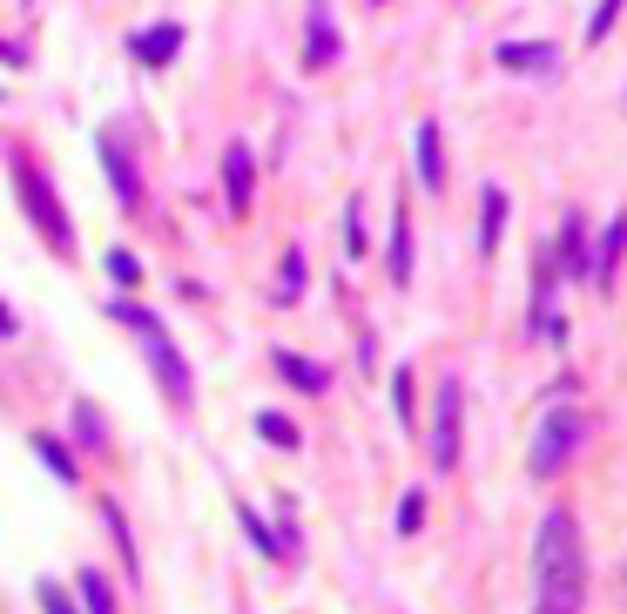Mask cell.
<instances>
[{
  "label": "cell",
  "instance_id": "4316f807",
  "mask_svg": "<svg viewBox=\"0 0 627 614\" xmlns=\"http://www.w3.org/2000/svg\"><path fill=\"white\" fill-rule=\"evenodd\" d=\"M614 14H620V0H601V14L587 21V48H601L607 34H614Z\"/></svg>",
  "mask_w": 627,
  "mask_h": 614
},
{
  "label": "cell",
  "instance_id": "e0dca14e",
  "mask_svg": "<svg viewBox=\"0 0 627 614\" xmlns=\"http://www.w3.org/2000/svg\"><path fill=\"white\" fill-rule=\"evenodd\" d=\"M499 229H506V189L486 182V189H480V250H486V257L499 250Z\"/></svg>",
  "mask_w": 627,
  "mask_h": 614
},
{
  "label": "cell",
  "instance_id": "484cf974",
  "mask_svg": "<svg viewBox=\"0 0 627 614\" xmlns=\"http://www.w3.org/2000/svg\"><path fill=\"white\" fill-rule=\"evenodd\" d=\"M344 244H351V257H365V244H371V237H365V203H358V197H351V210H344Z\"/></svg>",
  "mask_w": 627,
  "mask_h": 614
},
{
  "label": "cell",
  "instance_id": "4fadbf2b",
  "mask_svg": "<svg viewBox=\"0 0 627 614\" xmlns=\"http://www.w3.org/2000/svg\"><path fill=\"white\" fill-rule=\"evenodd\" d=\"M270 365H277L297 392H310V399H324V392H331V371H324V365H310V358H297V352H270Z\"/></svg>",
  "mask_w": 627,
  "mask_h": 614
},
{
  "label": "cell",
  "instance_id": "277c9868",
  "mask_svg": "<svg viewBox=\"0 0 627 614\" xmlns=\"http://www.w3.org/2000/svg\"><path fill=\"white\" fill-rule=\"evenodd\" d=\"M14 189H21V210H27V223H34V237H42L48 250H74V229H68V210H61V197L48 189V176L34 169L27 156H14Z\"/></svg>",
  "mask_w": 627,
  "mask_h": 614
},
{
  "label": "cell",
  "instance_id": "44dd1931",
  "mask_svg": "<svg viewBox=\"0 0 627 614\" xmlns=\"http://www.w3.org/2000/svg\"><path fill=\"white\" fill-rule=\"evenodd\" d=\"M257 433H263L270 446H277V452H297V446H304V433L291 426V418H284V412H257Z\"/></svg>",
  "mask_w": 627,
  "mask_h": 614
},
{
  "label": "cell",
  "instance_id": "ac0fdd59",
  "mask_svg": "<svg viewBox=\"0 0 627 614\" xmlns=\"http://www.w3.org/2000/svg\"><path fill=\"white\" fill-rule=\"evenodd\" d=\"M74 594H82V614H122V607H115V588H108L102 567H82V574H74Z\"/></svg>",
  "mask_w": 627,
  "mask_h": 614
},
{
  "label": "cell",
  "instance_id": "d4e9b609",
  "mask_svg": "<svg viewBox=\"0 0 627 614\" xmlns=\"http://www.w3.org/2000/svg\"><path fill=\"white\" fill-rule=\"evenodd\" d=\"M418 527H425V486H412L405 500H399V533H405V541H412Z\"/></svg>",
  "mask_w": 627,
  "mask_h": 614
},
{
  "label": "cell",
  "instance_id": "7402d4cb",
  "mask_svg": "<svg viewBox=\"0 0 627 614\" xmlns=\"http://www.w3.org/2000/svg\"><path fill=\"white\" fill-rule=\"evenodd\" d=\"M412 399H418V371L399 365L391 371V412H399V426H412Z\"/></svg>",
  "mask_w": 627,
  "mask_h": 614
},
{
  "label": "cell",
  "instance_id": "83f0119b",
  "mask_svg": "<svg viewBox=\"0 0 627 614\" xmlns=\"http://www.w3.org/2000/svg\"><path fill=\"white\" fill-rule=\"evenodd\" d=\"M42 614H82V607H74V594H68V588L42 581Z\"/></svg>",
  "mask_w": 627,
  "mask_h": 614
},
{
  "label": "cell",
  "instance_id": "52a82bcc",
  "mask_svg": "<svg viewBox=\"0 0 627 614\" xmlns=\"http://www.w3.org/2000/svg\"><path fill=\"white\" fill-rule=\"evenodd\" d=\"M554 263H560V278H587V271H594V257H587V216H567L560 223V250H554Z\"/></svg>",
  "mask_w": 627,
  "mask_h": 614
},
{
  "label": "cell",
  "instance_id": "7c38bea8",
  "mask_svg": "<svg viewBox=\"0 0 627 614\" xmlns=\"http://www.w3.org/2000/svg\"><path fill=\"white\" fill-rule=\"evenodd\" d=\"M129 48H135V61H142V68H163V61L182 48V27H176V21H163V27H142Z\"/></svg>",
  "mask_w": 627,
  "mask_h": 614
},
{
  "label": "cell",
  "instance_id": "ffe728a7",
  "mask_svg": "<svg viewBox=\"0 0 627 614\" xmlns=\"http://www.w3.org/2000/svg\"><path fill=\"white\" fill-rule=\"evenodd\" d=\"M391 284H412V216H391Z\"/></svg>",
  "mask_w": 627,
  "mask_h": 614
},
{
  "label": "cell",
  "instance_id": "f546056e",
  "mask_svg": "<svg viewBox=\"0 0 627 614\" xmlns=\"http://www.w3.org/2000/svg\"><path fill=\"white\" fill-rule=\"evenodd\" d=\"M620 581H627V560H620Z\"/></svg>",
  "mask_w": 627,
  "mask_h": 614
},
{
  "label": "cell",
  "instance_id": "5b68a950",
  "mask_svg": "<svg viewBox=\"0 0 627 614\" xmlns=\"http://www.w3.org/2000/svg\"><path fill=\"white\" fill-rule=\"evenodd\" d=\"M459 426H465V386L459 378H439V412H433V473L459 467Z\"/></svg>",
  "mask_w": 627,
  "mask_h": 614
},
{
  "label": "cell",
  "instance_id": "3957f363",
  "mask_svg": "<svg viewBox=\"0 0 627 614\" xmlns=\"http://www.w3.org/2000/svg\"><path fill=\"white\" fill-rule=\"evenodd\" d=\"M580 446H587V412H573V405H554L540 418V433H533V452H527V467H533V480H560L573 459H580Z\"/></svg>",
  "mask_w": 627,
  "mask_h": 614
},
{
  "label": "cell",
  "instance_id": "8992f818",
  "mask_svg": "<svg viewBox=\"0 0 627 614\" xmlns=\"http://www.w3.org/2000/svg\"><path fill=\"white\" fill-rule=\"evenodd\" d=\"M223 189H229V210L250 216V197H257V156H250V142H229L223 149Z\"/></svg>",
  "mask_w": 627,
  "mask_h": 614
},
{
  "label": "cell",
  "instance_id": "8fae6325",
  "mask_svg": "<svg viewBox=\"0 0 627 614\" xmlns=\"http://www.w3.org/2000/svg\"><path fill=\"white\" fill-rule=\"evenodd\" d=\"M499 68H513V74H554L560 55L546 48V42H506V48H499Z\"/></svg>",
  "mask_w": 627,
  "mask_h": 614
},
{
  "label": "cell",
  "instance_id": "5bb4252c",
  "mask_svg": "<svg viewBox=\"0 0 627 614\" xmlns=\"http://www.w3.org/2000/svg\"><path fill=\"white\" fill-rule=\"evenodd\" d=\"M27 446H34V459H42V467H55V480H61V486H82V467H74L68 439H55V433H34Z\"/></svg>",
  "mask_w": 627,
  "mask_h": 614
},
{
  "label": "cell",
  "instance_id": "7a4b0ae2",
  "mask_svg": "<svg viewBox=\"0 0 627 614\" xmlns=\"http://www.w3.org/2000/svg\"><path fill=\"white\" fill-rule=\"evenodd\" d=\"M115 324H129V331L142 338L155 386L169 392V405H176V412H189V405H196V378H189V365H182V352H176V338L163 331V318H149L142 304H115Z\"/></svg>",
  "mask_w": 627,
  "mask_h": 614
},
{
  "label": "cell",
  "instance_id": "9c48e42d",
  "mask_svg": "<svg viewBox=\"0 0 627 614\" xmlns=\"http://www.w3.org/2000/svg\"><path fill=\"white\" fill-rule=\"evenodd\" d=\"M102 163H108V176H115V189H122V203L135 210L142 203V182H135V163H129V149H122V135H102Z\"/></svg>",
  "mask_w": 627,
  "mask_h": 614
},
{
  "label": "cell",
  "instance_id": "ba28073f",
  "mask_svg": "<svg viewBox=\"0 0 627 614\" xmlns=\"http://www.w3.org/2000/svg\"><path fill=\"white\" fill-rule=\"evenodd\" d=\"M620 250H627V210L601 229V257H594V271H587V278H594V291H614V271H620Z\"/></svg>",
  "mask_w": 627,
  "mask_h": 614
},
{
  "label": "cell",
  "instance_id": "cb8c5ba5",
  "mask_svg": "<svg viewBox=\"0 0 627 614\" xmlns=\"http://www.w3.org/2000/svg\"><path fill=\"white\" fill-rule=\"evenodd\" d=\"M108 278L122 284V291H135V284H142V263H135V250H108Z\"/></svg>",
  "mask_w": 627,
  "mask_h": 614
},
{
  "label": "cell",
  "instance_id": "d6986e66",
  "mask_svg": "<svg viewBox=\"0 0 627 614\" xmlns=\"http://www.w3.org/2000/svg\"><path fill=\"white\" fill-rule=\"evenodd\" d=\"M74 439H82V452H102L108 446V418L95 399H74Z\"/></svg>",
  "mask_w": 627,
  "mask_h": 614
},
{
  "label": "cell",
  "instance_id": "4dcf8cb0",
  "mask_svg": "<svg viewBox=\"0 0 627 614\" xmlns=\"http://www.w3.org/2000/svg\"><path fill=\"white\" fill-rule=\"evenodd\" d=\"M533 614H540V607H533Z\"/></svg>",
  "mask_w": 627,
  "mask_h": 614
},
{
  "label": "cell",
  "instance_id": "f1b7e54d",
  "mask_svg": "<svg viewBox=\"0 0 627 614\" xmlns=\"http://www.w3.org/2000/svg\"><path fill=\"white\" fill-rule=\"evenodd\" d=\"M0 338H14V311H8V304H0Z\"/></svg>",
  "mask_w": 627,
  "mask_h": 614
},
{
  "label": "cell",
  "instance_id": "603a6c76",
  "mask_svg": "<svg viewBox=\"0 0 627 614\" xmlns=\"http://www.w3.org/2000/svg\"><path fill=\"white\" fill-rule=\"evenodd\" d=\"M304 297V250H284V284H277V304H297Z\"/></svg>",
  "mask_w": 627,
  "mask_h": 614
},
{
  "label": "cell",
  "instance_id": "6da1fadb",
  "mask_svg": "<svg viewBox=\"0 0 627 614\" xmlns=\"http://www.w3.org/2000/svg\"><path fill=\"white\" fill-rule=\"evenodd\" d=\"M533 607L540 614L587 607V547H580V520L567 507H554L533 533Z\"/></svg>",
  "mask_w": 627,
  "mask_h": 614
},
{
  "label": "cell",
  "instance_id": "2e32d148",
  "mask_svg": "<svg viewBox=\"0 0 627 614\" xmlns=\"http://www.w3.org/2000/svg\"><path fill=\"white\" fill-rule=\"evenodd\" d=\"M418 182L446 189V149H439V122H418Z\"/></svg>",
  "mask_w": 627,
  "mask_h": 614
},
{
  "label": "cell",
  "instance_id": "9a60e30c",
  "mask_svg": "<svg viewBox=\"0 0 627 614\" xmlns=\"http://www.w3.org/2000/svg\"><path fill=\"white\" fill-rule=\"evenodd\" d=\"M237 520H244V533H250V547H257V554H277V560H291V554H297V533H270L257 507H237Z\"/></svg>",
  "mask_w": 627,
  "mask_h": 614
},
{
  "label": "cell",
  "instance_id": "30bf717a",
  "mask_svg": "<svg viewBox=\"0 0 627 614\" xmlns=\"http://www.w3.org/2000/svg\"><path fill=\"white\" fill-rule=\"evenodd\" d=\"M304 61H310V68H331V61H338V21H331L324 0L310 8V42H304Z\"/></svg>",
  "mask_w": 627,
  "mask_h": 614
}]
</instances>
